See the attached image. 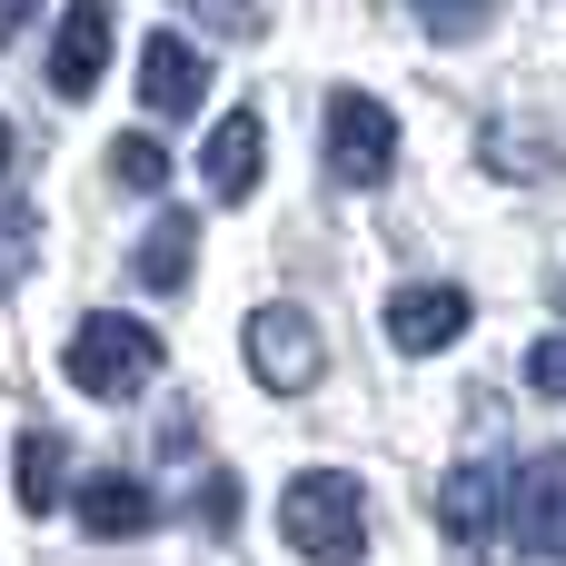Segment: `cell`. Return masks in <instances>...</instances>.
I'll return each mask as SVG.
<instances>
[{
	"label": "cell",
	"mask_w": 566,
	"mask_h": 566,
	"mask_svg": "<svg viewBox=\"0 0 566 566\" xmlns=\"http://www.w3.org/2000/svg\"><path fill=\"white\" fill-rule=\"evenodd\" d=\"M279 537H289L308 566H358V557H368V488H358L348 468H308V478H289V497H279Z\"/></svg>",
	"instance_id": "cell-1"
},
{
	"label": "cell",
	"mask_w": 566,
	"mask_h": 566,
	"mask_svg": "<svg viewBox=\"0 0 566 566\" xmlns=\"http://www.w3.org/2000/svg\"><path fill=\"white\" fill-rule=\"evenodd\" d=\"M159 358H169V348H159V328H139V318L99 308V318H80V328H70V358H60V368H70V388H80V398H139V388L159 378Z\"/></svg>",
	"instance_id": "cell-2"
},
{
	"label": "cell",
	"mask_w": 566,
	"mask_h": 566,
	"mask_svg": "<svg viewBox=\"0 0 566 566\" xmlns=\"http://www.w3.org/2000/svg\"><path fill=\"white\" fill-rule=\"evenodd\" d=\"M328 169H338L348 189H378V179L398 169V119H388L368 90H338V99H328Z\"/></svg>",
	"instance_id": "cell-3"
},
{
	"label": "cell",
	"mask_w": 566,
	"mask_h": 566,
	"mask_svg": "<svg viewBox=\"0 0 566 566\" xmlns=\"http://www.w3.org/2000/svg\"><path fill=\"white\" fill-rule=\"evenodd\" d=\"M199 90H209V50H199L189 30H149V40H139V99H149L159 119H189Z\"/></svg>",
	"instance_id": "cell-4"
},
{
	"label": "cell",
	"mask_w": 566,
	"mask_h": 566,
	"mask_svg": "<svg viewBox=\"0 0 566 566\" xmlns=\"http://www.w3.org/2000/svg\"><path fill=\"white\" fill-rule=\"evenodd\" d=\"M249 368H259V388L298 398V388L318 378V328H308L298 308H259V318H249Z\"/></svg>",
	"instance_id": "cell-5"
},
{
	"label": "cell",
	"mask_w": 566,
	"mask_h": 566,
	"mask_svg": "<svg viewBox=\"0 0 566 566\" xmlns=\"http://www.w3.org/2000/svg\"><path fill=\"white\" fill-rule=\"evenodd\" d=\"M438 517H448V547H458V557H488L497 527H507V478H497V468H458L448 497H438Z\"/></svg>",
	"instance_id": "cell-6"
},
{
	"label": "cell",
	"mask_w": 566,
	"mask_h": 566,
	"mask_svg": "<svg viewBox=\"0 0 566 566\" xmlns=\"http://www.w3.org/2000/svg\"><path fill=\"white\" fill-rule=\"evenodd\" d=\"M109 0H70V20H60V50H50V90L60 99H90L99 90V70H109Z\"/></svg>",
	"instance_id": "cell-7"
},
{
	"label": "cell",
	"mask_w": 566,
	"mask_h": 566,
	"mask_svg": "<svg viewBox=\"0 0 566 566\" xmlns=\"http://www.w3.org/2000/svg\"><path fill=\"white\" fill-rule=\"evenodd\" d=\"M507 527L537 547L547 566H566V448H547L527 478H517V507H507Z\"/></svg>",
	"instance_id": "cell-8"
},
{
	"label": "cell",
	"mask_w": 566,
	"mask_h": 566,
	"mask_svg": "<svg viewBox=\"0 0 566 566\" xmlns=\"http://www.w3.org/2000/svg\"><path fill=\"white\" fill-rule=\"evenodd\" d=\"M259 169H269V129H259V109H229V119L209 129V149H199V179H209L219 199H249Z\"/></svg>",
	"instance_id": "cell-9"
},
{
	"label": "cell",
	"mask_w": 566,
	"mask_h": 566,
	"mask_svg": "<svg viewBox=\"0 0 566 566\" xmlns=\"http://www.w3.org/2000/svg\"><path fill=\"white\" fill-rule=\"evenodd\" d=\"M458 328H468V289H438V279H418V289H398V298H388V338H398L408 358L448 348Z\"/></svg>",
	"instance_id": "cell-10"
},
{
	"label": "cell",
	"mask_w": 566,
	"mask_h": 566,
	"mask_svg": "<svg viewBox=\"0 0 566 566\" xmlns=\"http://www.w3.org/2000/svg\"><path fill=\"white\" fill-rule=\"evenodd\" d=\"M70 507H80V527H90V537H139V527H149V488H139L129 468L80 478V497H70Z\"/></svg>",
	"instance_id": "cell-11"
},
{
	"label": "cell",
	"mask_w": 566,
	"mask_h": 566,
	"mask_svg": "<svg viewBox=\"0 0 566 566\" xmlns=\"http://www.w3.org/2000/svg\"><path fill=\"white\" fill-rule=\"evenodd\" d=\"M189 259H199V219L159 209V229L139 239V289H189Z\"/></svg>",
	"instance_id": "cell-12"
},
{
	"label": "cell",
	"mask_w": 566,
	"mask_h": 566,
	"mask_svg": "<svg viewBox=\"0 0 566 566\" xmlns=\"http://www.w3.org/2000/svg\"><path fill=\"white\" fill-rule=\"evenodd\" d=\"M20 507H30V517H50V507H60V438H50V428H30V438H20Z\"/></svg>",
	"instance_id": "cell-13"
},
{
	"label": "cell",
	"mask_w": 566,
	"mask_h": 566,
	"mask_svg": "<svg viewBox=\"0 0 566 566\" xmlns=\"http://www.w3.org/2000/svg\"><path fill=\"white\" fill-rule=\"evenodd\" d=\"M109 169H119V179H129V189H159V179H169V149H159V139H149V129H129V139H119V149H109Z\"/></svg>",
	"instance_id": "cell-14"
},
{
	"label": "cell",
	"mask_w": 566,
	"mask_h": 566,
	"mask_svg": "<svg viewBox=\"0 0 566 566\" xmlns=\"http://www.w3.org/2000/svg\"><path fill=\"white\" fill-rule=\"evenodd\" d=\"M428 10V30L438 40H468V30H488V0H418Z\"/></svg>",
	"instance_id": "cell-15"
},
{
	"label": "cell",
	"mask_w": 566,
	"mask_h": 566,
	"mask_svg": "<svg viewBox=\"0 0 566 566\" xmlns=\"http://www.w3.org/2000/svg\"><path fill=\"white\" fill-rule=\"evenodd\" d=\"M527 388L537 398H566V338H537L527 348Z\"/></svg>",
	"instance_id": "cell-16"
},
{
	"label": "cell",
	"mask_w": 566,
	"mask_h": 566,
	"mask_svg": "<svg viewBox=\"0 0 566 566\" xmlns=\"http://www.w3.org/2000/svg\"><path fill=\"white\" fill-rule=\"evenodd\" d=\"M239 517V478L219 468V478H199V527H229Z\"/></svg>",
	"instance_id": "cell-17"
},
{
	"label": "cell",
	"mask_w": 566,
	"mask_h": 566,
	"mask_svg": "<svg viewBox=\"0 0 566 566\" xmlns=\"http://www.w3.org/2000/svg\"><path fill=\"white\" fill-rule=\"evenodd\" d=\"M199 10H219L229 30H249V20H259V0H199Z\"/></svg>",
	"instance_id": "cell-18"
},
{
	"label": "cell",
	"mask_w": 566,
	"mask_h": 566,
	"mask_svg": "<svg viewBox=\"0 0 566 566\" xmlns=\"http://www.w3.org/2000/svg\"><path fill=\"white\" fill-rule=\"evenodd\" d=\"M40 0H0V40H20V20H30Z\"/></svg>",
	"instance_id": "cell-19"
},
{
	"label": "cell",
	"mask_w": 566,
	"mask_h": 566,
	"mask_svg": "<svg viewBox=\"0 0 566 566\" xmlns=\"http://www.w3.org/2000/svg\"><path fill=\"white\" fill-rule=\"evenodd\" d=\"M0 179H10V119H0Z\"/></svg>",
	"instance_id": "cell-20"
},
{
	"label": "cell",
	"mask_w": 566,
	"mask_h": 566,
	"mask_svg": "<svg viewBox=\"0 0 566 566\" xmlns=\"http://www.w3.org/2000/svg\"><path fill=\"white\" fill-rule=\"evenodd\" d=\"M557 308H566V289H557Z\"/></svg>",
	"instance_id": "cell-21"
}]
</instances>
